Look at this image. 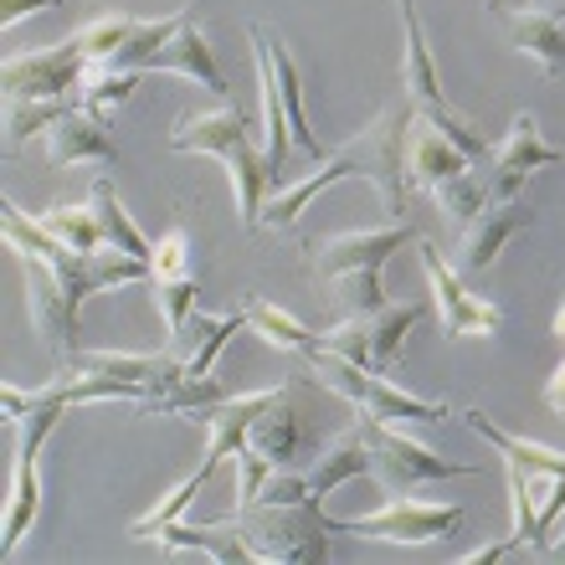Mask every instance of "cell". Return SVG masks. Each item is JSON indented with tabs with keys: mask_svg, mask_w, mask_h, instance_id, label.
I'll return each instance as SVG.
<instances>
[{
	"mask_svg": "<svg viewBox=\"0 0 565 565\" xmlns=\"http://www.w3.org/2000/svg\"><path fill=\"white\" fill-rule=\"evenodd\" d=\"M530 222H535V211H530V201H520V195H514V201H489L473 222L462 226V242H458L462 273H489L493 263H499V253H504V242L514 237V232H524Z\"/></svg>",
	"mask_w": 565,
	"mask_h": 565,
	"instance_id": "17",
	"label": "cell"
},
{
	"mask_svg": "<svg viewBox=\"0 0 565 565\" xmlns=\"http://www.w3.org/2000/svg\"><path fill=\"white\" fill-rule=\"evenodd\" d=\"M36 222H42V232H52L62 247H77V253H104L108 247L93 206H57V211H46V216H36Z\"/></svg>",
	"mask_w": 565,
	"mask_h": 565,
	"instance_id": "31",
	"label": "cell"
},
{
	"mask_svg": "<svg viewBox=\"0 0 565 565\" xmlns=\"http://www.w3.org/2000/svg\"><path fill=\"white\" fill-rule=\"evenodd\" d=\"M139 31L135 15H98L93 26L77 31V46H83V57H88V67H104V62L119 57V46L129 42Z\"/></svg>",
	"mask_w": 565,
	"mask_h": 565,
	"instance_id": "33",
	"label": "cell"
},
{
	"mask_svg": "<svg viewBox=\"0 0 565 565\" xmlns=\"http://www.w3.org/2000/svg\"><path fill=\"white\" fill-rule=\"evenodd\" d=\"M417 253H422V268H427V282H431V298H437V319H443V340H468V334H499L504 329V313L473 298L462 288V278L447 268L437 247L417 237Z\"/></svg>",
	"mask_w": 565,
	"mask_h": 565,
	"instance_id": "14",
	"label": "cell"
},
{
	"mask_svg": "<svg viewBox=\"0 0 565 565\" xmlns=\"http://www.w3.org/2000/svg\"><path fill=\"white\" fill-rule=\"evenodd\" d=\"M242 447H253V452H257L263 462H268L273 473L294 462V452H298V412L288 406V386L278 391V402L257 412V422L247 427Z\"/></svg>",
	"mask_w": 565,
	"mask_h": 565,
	"instance_id": "23",
	"label": "cell"
},
{
	"mask_svg": "<svg viewBox=\"0 0 565 565\" xmlns=\"http://www.w3.org/2000/svg\"><path fill=\"white\" fill-rule=\"evenodd\" d=\"M561 160H565L561 149H551L545 139H540L535 114H520V119H514V129H509V139L489 154L483 195H489V201H514V195L524 191V180L535 175V170H545V164H561Z\"/></svg>",
	"mask_w": 565,
	"mask_h": 565,
	"instance_id": "15",
	"label": "cell"
},
{
	"mask_svg": "<svg viewBox=\"0 0 565 565\" xmlns=\"http://www.w3.org/2000/svg\"><path fill=\"white\" fill-rule=\"evenodd\" d=\"M88 206H93V216H98V226H104L108 247H119V253H129V257H145V263L154 257V242H145V232L129 222V211H124V201L114 195V185H108V180H93Z\"/></svg>",
	"mask_w": 565,
	"mask_h": 565,
	"instance_id": "27",
	"label": "cell"
},
{
	"mask_svg": "<svg viewBox=\"0 0 565 565\" xmlns=\"http://www.w3.org/2000/svg\"><path fill=\"white\" fill-rule=\"evenodd\" d=\"M145 73H180L191 77V83H201V88L211 93V98H222V104H232V93H226L222 83V67H216V57H211L206 36H201V21H195V6H180V26L175 36L149 57Z\"/></svg>",
	"mask_w": 565,
	"mask_h": 565,
	"instance_id": "16",
	"label": "cell"
},
{
	"mask_svg": "<svg viewBox=\"0 0 565 565\" xmlns=\"http://www.w3.org/2000/svg\"><path fill=\"white\" fill-rule=\"evenodd\" d=\"M83 73H88V57L77 36H67L62 46H46V52H15L0 67V83H6V98H73L83 88Z\"/></svg>",
	"mask_w": 565,
	"mask_h": 565,
	"instance_id": "12",
	"label": "cell"
},
{
	"mask_svg": "<svg viewBox=\"0 0 565 565\" xmlns=\"http://www.w3.org/2000/svg\"><path fill=\"white\" fill-rule=\"evenodd\" d=\"M36 509H42V478H36V458L26 452H15V473H11V499H6V555L21 545V535L31 530L36 520Z\"/></svg>",
	"mask_w": 565,
	"mask_h": 565,
	"instance_id": "28",
	"label": "cell"
},
{
	"mask_svg": "<svg viewBox=\"0 0 565 565\" xmlns=\"http://www.w3.org/2000/svg\"><path fill=\"white\" fill-rule=\"evenodd\" d=\"M242 520V535L257 551V561H282V565H309L329 555V514L324 499L313 493L303 504H242L232 509Z\"/></svg>",
	"mask_w": 565,
	"mask_h": 565,
	"instance_id": "6",
	"label": "cell"
},
{
	"mask_svg": "<svg viewBox=\"0 0 565 565\" xmlns=\"http://www.w3.org/2000/svg\"><path fill=\"white\" fill-rule=\"evenodd\" d=\"M62 0H0V26H11L15 15H26V11H57Z\"/></svg>",
	"mask_w": 565,
	"mask_h": 565,
	"instance_id": "36",
	"label": "cell"
},
{
	"mask_svg": "<svg viewBox=\"0 0 565 565\" xmlns=\"http://www.w3.org/2000/svg\"><path fill=\"white\" fill-rule=\"evenodd\" d=\"M237 329H247V313H191V324L180 329V334H191V350H185V375H211V365H216V355H222V344L237 334ZM175 334V340H180Z\"/></svg>",
	"mask_w": 565,
	"mask_h": 565,
	"instance_id": "26",
	"label": "cell"
},
{
	"mask_svg": "<svg viewBox=\"0 0 565 565\" xmlns=\"http://www.w3.org/2000/svg\"><path fill=\"white\" fill-rule=\"evenodd\" d=\"M247 36H253V52H263L268 67H273V77H278V98H282V114H288V135H294V145L303 149L313 164H324L329 149L319 145V135H313V124H309V108H303V77H298V62L288 57L282 36H273L268 26H253Z\"/></svg>",
	"mask_w": 565,
	"mask_h": 565,
	"instance_id": "18",
	"label": "cell"
},
{
	"mask_svg": "<svg viewBox=\"0 0 565 565\" xmlns=\"http://www.w3.org/2000/svg\"><path fill=\"white\" fill-rule=\"evenodd\" d=\"M149 268H154V278H185L191 273V237L180 226H170L160 247H154V257H149Z\"/></svg>",
	"mask_w": 565,
	"mask_h": 565,
	"instance_id": "35",
	"label": "cell"
},
{
	"mask_svg": "<svg viewBox=\"0 0 565 565\" xmlns=\"http://www.w3.org/2000/svg\"><path fill=\"white\" fill-rule=\"evenodd\" d=\"M462 422L483 437V443L499 447V458L509 462V473H524V478H565V452L555 447H535V443H520V437H509L504 427H493L483 412H462Z\"/></svg>",
	"mask_w": 565,
	"mask_h": 565,
	"instance_id": "24",
	"label": "cell"
},
{
	"mask_svg": "<svg viewBox=\"0 0 565 565\" xmlns=\"http://www.w3.org/2000/svg\"><path fill=\"white\" fill-rule=\"evenodd\" d=\"M21 263H26V313H31L36 340L52 350L57 365H73L77 360V303L52 278V268H46L42 257H21Z\"/></svg>",
	"mask_w": 565,
	"mask_h": 565,
	"instance_id": "13",
	"label": "cell"
},
{
	"mask_svg": "<svg viewBox=\"0 0 565 565\" xmlns=\"http://www.w3.org/2000/svg\"><path fill=\"white\" fill-rule=\"evenodd\" d=\"M42 145H46V160L52 164H88V160L119 164V145H114L104 124L93 119V114H83V108H67L42 135Z\"/></svg>",
	"mask_w": 565,
	"mask_h": 565,
	"instance_id": "22",
	"label": "cell"
},
{
	"mask_svg": "<svg viewBox=\"0 0 565 565\" xmlns=\"http://www.w3.org/2000/svg\"><path fill=\"white\" fill-rule=\"evenodd\" d=\"M545 406H551L555 417H565V360H561V371H555V381L545 386Z\"/></svg>",
	"mask_w": 565,
	"mask_h": 565,
	"instance_id": "37",
	"label": "cell"
},
{
	"mask_svg": "<svg viewBox=\"0 0 565 565\" xmlns=\"http://www.w3.org/2000/svg\"><path fill=\"white\" fill-rule=\"evenodd\" d=\"M329 530H334V535L386 540V545H431V540H447L452 530H462V509L458 504H422V499L391 493L386 509H375L365 520H329Z\"/></svg>",
	"mask_w": 565,
	"mask_h": 565,
	"instance_id": "11",
	"label": "cell"
},
{
	"mask_svg": "<svg viewBox=\"0 0 565 565\" xmlns=\"http://www.w3.org/2000/svg\"><path fill=\"white\" fill-rule=\"evenodd\" d=\"M6 247H11L15 257H42L46 268H52V278L67 288V298H73L77 309H83V298L104 294V288H114V282L154 278V268H149L145 257H129V253H119V247H104V253L62 247L52 232H42V222H26L21 206H11V201H6Z\"/></svg>",
	"mask_w": 565,
	"mask_h": 565,
	"instance_id": "3",
	"label": "cell"
},
{
	"mask_svg": "<svg viewBox=\"0 0 565 565\" xmlns=\"http://www.w3.org/2000/svg\"><path fill=\"white\" fill-rule=\"evenodd\" d=\"M489 11L504 21L509 46L524 52V57H535L540 73L551 77V83L565 73V21L561 15H545V11H535V6L520 11V6H504V0H489Z\"/></svg>",
	"mask_w": 565,
	"mask_h": 565,
	"instance_id": "20",
	"label": "cell"
},
{
	"mask_svg": "<svg viewBox=\"0 0 565 565\" xmlns=\"http://www.w3.org/2000/svg\"><path fill=\"white\" fill-rule=\"evenodd\" d=\"M535 11H545V15H561V21H565V0H535Z\"/></svg>",
	"mask_w": 565,
	"mask_h": 565,
	"instance_id": "38",
	"label": "cell"
},
{
	"mask_svg": "<svg viewBox=\"0 0 565 565\" xmlns=\"http://www.w3.org/2000/svg\"><path fill=\"white\" fill-rule=\"evenodd\" d=\"M282 391V386H278ZM278 391H253V396H222V402L201 406V412H191V422H206L211 443H206V462H201V473H216L226 458H237L242 437H247V427L257 422V412L263 406L278 402Z\"/></svg>",
	"mask_w": 565,
	"mask_h": 565,
	"instance_id": "19",
	"label": "cell"
},
{
	"mask_svg": "<svg viewBox=\"0 0 565 565\" xmlns=\"http://www.w3.org/2000/svg\"><path fill=\"white\" fill-rule=\"evenodd\" d=\"M551 329H555V340H565V303H561V313H555V324H551Z\"/></svg>",
	"mask_w": 565,
	"mask_h": 565,
	"instance_id": "39",
	"label": "cell"
},
{
	"mask_svg": "<svg viewBox=\"0 0 565 565\" xmlns=\"http://www.w3.org/2000/svg\"><path fill=\"white\" fill-rule=\"evenodd\" d=\"M412 104H391L381 119L355 139L360 145V175L371 180L375 191H381V206L391 216H402L406 211V195H412V170H406V129H412Z\"/></svg>",
	"mask_w": 565,
	"mask_h": 565,
	"instance_id": "10",
	"label": "cell"
},
{
	"mask_svg": "<svg viewBox=\"0 0 565 565\" xmlns=\"http://www.w3.org/2000/svg\"><path fill=\"white\" fill-rule=\"evenodd\" d=\"M406 170H412V185L437 195V206L458 226H468L478 211L489 206L483 185L468 170V154L443 129H431L427 119H412V129H406Z\"/></svg>",
	"mask_w": 565,
	"mask_h": 565,
	"instance_id": "5",
	"label": "cell"
},
{
	"mask_svg": "<svg viewBox=\"0 0 565 565\" xmlns=\"http://www.w3.org/2000/svg\"><path fill=\"white\" fill-rule=\"evenodd\" d=\"M149 282H154V303H160V313H164V329H170V340H175L180 329L191 324L201 282H195L191 273H185V278H149Z\"/></svg>",
	"mask_w": 565,
	"mask_h": 565,
	"instance_id": "34",
	"label": "cell"
},
{
	"mask_svg": "<svg viewBox=\"0 0 565 565\" xmlns=\"http://www.w3.org/2000/svg\"><path fill=\"white\" fill-rule=\"evenodd\" d=\"M360 437H365V452H371V473L381 478L386 493H412L422 483H443V478H473L478 468H462V462H447L437 452H427L422 443L402 437L391 422H375L360 412L355 417Z\"/></svg>",
	"mask_w": 565,
	"mask_h": 565,
	"instance_id": "9",
	"label": "cell"
},
{
	"mask_svg": "<svg viewBox=\"0 0 565 565\" xmlns=\"http://www.w3.org/2000/svg\"><path fill=\"white\" fill-rule=\"evenodd\" d=\"M396 11H402V98L412 104L417 119H427L431 129H443L468 160H489L493 149L483 145V139L468 129V119L443 98L437 62H431V46H427V31H422V21H417V6H412V0H396Z\"/></svg>",
	"mask_w": 565,
	"mask_h": 565,
	"instance_id": "4",
	"label": "cell"
},
{
	"mask_svg": "<svg viewBox=\"0 0 565 565\" xmlns=\"http://www.w3.org/2000/svg\"><path fill=\"white\" fill-rule=\"evenodd\" d=\"M360 473H371V452H365L360 427L350 422V431H340V437L319 452V462H313L303 478H309V489L324 499V493H334L340 483H350V478H360Z\"/></svg>",
	"mask_w": 565,
	"mask_h": 565,
	"instance_id": "25",
	"label": "cell"
},
{
	"mask_svg": "<svg viewBox=\"0 0 565 565\" xmlns=\"http://www.w3.org/2000/svg\"><path fill=\"white\" fill-rule=\"evenodd\" d=\"M551 555H561V561H565V545H551Z\"/></svg>",
	"mask_w": 565,
	"mask_h": 565,
	"instance_id": "40",
	"label": "cell"
},
{
	"mask_svg": "<svg viewBox=\"0 0 565 565\" xmlns=\"http://www.w3.org/2000/svg\"><path fill=\"white\" fill-rule=\"evenodd\" d=\"M135 83H139V73H98V67H88V73H83V88H77V108L93 114L98 124H108V108L129 104V98H135Z\"/></svg>",
	"mask_w": 565,
	"mask_h": 565,
	"instance_id": "32",
	"label": "cell"
},
{
	"mask_svg": "<svg viewBox=\"0 0 565 565\" xmlns=\"http://www.w3.org/2000/svg\"><path fill=\"white\" fill-rule=\"evenodd\" d=\"M242 313H247V329H257L268 344H278V350H288V355H319V329H303L298 319H288V313H278L273 303H263V298H247L242 303Z\"/></svg>",
	"mask_w": 565,
	"mask_h": 565,
	"instance_id": "29",
	"label": "cell"
},
{
	"mask_svg": "<svg viewBox=\"0 0 565 565\" xmlns=\"http://www.w3.org/2000/svg\"><path fill=\"white\" fill-rule=\"evenodd\" d=\"M406 242H417V232L406 222L371 226V232H340V237L309 242V268L340 294L344 313H375V309H386L381 268Z\"/></svg>",
	"mask_w": 565,
	"mask_h": 565,
	"instance_id": "2",
	"label": "cell"
},
{
	"mask_svg": "<svg viewBox=\"0 0 565 565\" xmlns=\"http://www.w3.org/2000/svg\"><path fill=\"white\" fill-rule=\"evenodd\" d=\"M170 149H180V154H216V160L226 164V175H232L242 226L263 222V206H268V191L278 175H273L268 154L253 145L247 114H242L237 104H222V108H211V114L180 119L175 135H170Z\"/></svg>",
	"mask_w": 565,
	"mask_h": 565,
	"instance_id": "1",
	"label": "cell"
},
{
	"mask_svg": "<svg viewBox=\"0 0 565 565\" xmlns=\"http://www.w3.org/2000/svg\"><path fill=\"white\" fill-rule=\"evenodd\" d=\"M422 313H427L422 303H386V309H375V313H350L340 329L319 334V350H334V355H344L360 371L391 375L396 360H402L406 334L422 324Z\"/></svg>",
	"mask_w": 565,
	"mask_h": 565,
	"instance_id": "8",
	"label": "cell"
},
{
	"mask_svg": "<svg viewBox=\"0 0 565 565\" xmlns=\"http://www.w3.org/2000/svg\"><path fill=\"white\" fill-rule=\"evenodd\" d=\"M149 540H154V545H164V551H201V555H211V561H222V565L257 561V551L247 545V535H242L237 514H232V520H222V524L164 520V524H154V530H149Z\"/></svg>",
	"mask_w": 565,
	"mask_h": 565,
	"instance_id": "21",
	"label": "cell"
},
{
	"mask_svg": "<svg viewBox=\"0 0 565 565\" xmlns=\"http://www.w3.org/2000/svg\"><path fill=\"white\" fill-rule=\"evenodd\" d=\"M309 371H313V381H324L329 391H340L355 412H365V417H375V422H391V427H402V422H417V427H443V422H447V406L443 402L406 396V391L391 386L381 371H360V365H350V360L334 355V350L309 355Z\"/></svg>",
	"mask_w": 565,
	"mask_h": 565,
	"instance_id": "7",
	"label": "cell"
},
{
	"mask_svg": "<svg viewBox=\"0 0 565 565\" xmlns=\"http://www.w3.org/2000/svg\"><path fill=\"white\" fill-rule=\"evenodd\" d=\"M67 108H77L73 98H6V149H21L26 139L46 135Z\"/></svg>",
	"mask_w": 565,
	"mask_h": 565,
	"instance_id": "30",
	"label": "cell"
}]
</instances>
